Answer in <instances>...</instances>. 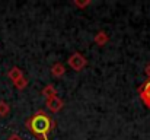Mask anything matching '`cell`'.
<instances>
[{"label":"cell","mask_w":150,"mask_h":140,"mask_svg":"<svg viewBox=\"0 0 150 140\" xmlns=\"http://www.w3.org/2000/svg\"><path fill=\"white\" fill-rule=\"evenodd\" d=\"M28 127L34 134L42 137V140H48V133L54 127V121L44 111H40L28 121Z\"/></svg>","instance_id":"obj_1"},{"label":"cell","mask_w":150,"mask_h":140,"mask_svg":"<svg viewBox=\"0 0 150 140\" xmlns=\"http://www.w3.org/2000/svg\"><path fill=\"white\" fill-rule=\"evenodd\" d=\"M69 66H70L73 70L80 72V70L86 66V58H85L80 53H74V54H71L70 58H69Z\"/></svg>","instance_id":"obj_2"},{"label":"cell","mask_w":150,"mask_h":140,"mask_svg":"<svg viewBox=\"0 0 150 140\" xmlns=\"http://www.w3.org/2000/svg\"><path fill=\"white\" fill-rule=\"evenodd\" d=\"M47 108L50 109L51 112H58L63 108V101L60 98H57V96L50 98V99H47Z\"/></svg>","instance_id":"obj_3"},{"label":"cell","mask_w":150,"mask_h":140,"mask_svg":"<svg viewBox=\"0 0 150 140\" xmlns=\"http://www.w3.org/2000/svg\"><path fill=\"white\" fill-rule=\"evenodd\" d=\"M64 72H66V69H64V66H63L61 63H55V64H52V67H51V75H52L54 77H61V76L64 75Z\"/></svg>","instance_id":"obj_4"},{"label":"cell","mask_w":150,"mask_h":140,"mask_svg":"<svg viewBox=\"0 0 150 140\" xmlns=\"http://www.w3.org/2000/svg\"><path fill=\"white\" fill-rule=\"evenodd\" d=\"M142 98L144 99V102L150 107V82H146L144 86L142 88Z\"/></svg>","instance_id":"obj_5"},{"label":"cell","mask_w":150,"mask_h":140,"mask_svg":"<svg viewBox=\"0 0 150 140\" xmlns=\"http://www.w3.org/2000/svg\"><path fill=\"white\" fill-rule=\"evenodd\" d=\"M57 91H55V88L52 86V85H47L44 89H42V95L47 98V99H50V98H54V96H57L55 95Z\"/></svg>","instance_id":"obj_6"},{"label":"cell","mask_w":150,"mask_h":140,"mask_svg":"<svg viewBox=\"0 0 150 140\" xmlns=\"http://www.w3.org/2000/svg\"><path fill=\"white\" fill-rule=\"evenodd\" d=\"M106 41H108V35H106L103 31L96 34V37H95V43H96V44H98L99 47L105 45V44H106Z\"/></svg>","instance_id":"obj_7"},{"label":"cell","mask_w":150,"mask_h":140,"mask_svg":"<svg viewBox=\"0 0 150 140\" xmlns=\"http://www.w3.org/2000/svg\"><path fill=\"white\" fill-rule=\"evenodd\" d=\"M9 77H10V79L13 80V83H15L16 80H19V79L23 77V76H22V72H21L18 67H13V69L9 72Z\"/></svg>","instance_id":"obj_8"},{"label":"cell","mask_w":150,"mask_h":140,"mask_svg":"<svg viewBox=\"0 0 150 140\" xmlns=\"http://www.w3.org/2000/svg\"><path fill=\"white\" fill-rule=\"evenodd\" d=\"M9 111H10L9 105H7L6 102L0 101V117H4V115H7V114H9Z\"/></svg>","instance_id":"obj_9"},{"label":"cell","mask_w":150,"mask_h":140,"mask_svg":"<svg viewBox=\"0 0 150 140\" xmlns=\"http://www.w3.org/2000/svg\"><path fill=\"white\" fill-rule=\"evenodd\" d=\"M26 85H28V82H26V79H25V77H21L19 80H16V82H15V86H16L18 89H23Z\"/></svg>","instance_id":"obj_10"},{"label":"cell","mask_w":150,"mask_h":140,"mask_svg":"<svg viewBox=\"0 0 150 140\" xmlns=\"http://www.w3.org/2000/svg\"><path fill=\"white\" fill-rule=\"evenodd\" d=\"M91 1H85V3H80V1H74V4L76 6H79V7H85V6H88Z\"/></svg>","instance_id":"obj_11"},{"label":"cell","mask_w":150,"mask_h":140,"mask_svg":"<svg viewBox=\"0 0 150 140\" xmlns=\"http://www.w3.org/2000/svg\"><path fill=\"white\" fill-rule=\"evenodd\" d=\"M7 140H22V137H21L19 134H12V136H10Z\"/></svg>","instance_id":"obj_12"}]
</instances>
